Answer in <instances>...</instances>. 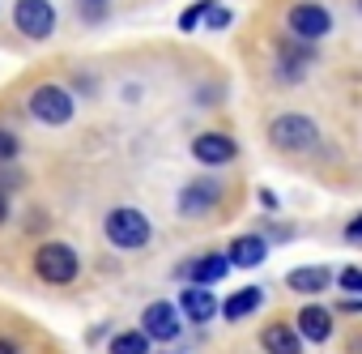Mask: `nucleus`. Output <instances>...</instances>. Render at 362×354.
I'll return each mask as SVG.
<instances>
[{
  "label": "nucleus",
  "mask_w": 362,
  "mask_h": 354,
  "mask_svg": "<svg viewBox=\"0 0 362 354\" xmlns=\"http://www.w3.org/2000/svg\"><path fill=\"white\" fill-rule=\"evenodd\" d=\"M13 26L26 39H35V43L52 39L56 35V9H52V0H18V5H13Z\"/></svg>",
  "instance_id": "7ed1b4c3"
},
{
  "label": "nucleus",
  "mask_w": 362,
  "mask_h": 354,
  "mask_svg": "<svg viewBox=\"0 0 362 354\" xmlns=\"http://www.w3.org/2000/svg\"><path fill=\"white\" fill-rule=\"evenodd\" d=\"M179 312H184L192 324H205V320H214V316L222 312V303H218V295H214L209 286H201V282H188V290L179 295Z\"/></svg>",
  "instance_id": "6e6552de"
},
{
  "label": "nucleus",
  "mask_w": 362,
  "mask_h": 354,
  "mask_svg": "<svg viewBox=\"0 0 362 354\" xmlns=\"http://www.w3.org/2000/svg\"><path fill=\"white\" fill-rule=\"evenodd\" d=\"M269 141L277 145V149H311L315 141H320V128L307 120V115H277L273 124H269Z\"/></svg>",
  "instance_id": "39448f33"
},
{
  "label": "nucleus",
  "mask_w": 362,
  "mask_h": 354,
  "mask_svg": "<svg viewBox=\"0 0 362 354\" xmlns=\"http://www.w3.org/2000/svg\"><path fill=\"white\" fill-rule=\"evenodd\" d=\"M341 312H362V299H341Z\"/></svg>",
  "instance_id": "b1692460"
},
{
  "label": "nucleus",
  "mask_w": 362,
  "mask_h": 354,
  "mask_svg": "<svg viewBox=\"0 0 362 354\" xmlns=\"http://www.w3.org/2000/svg\"><path fill=\"white\" fill-rule=\"evenodd\" d=\"M260 346H264V354H303V333L273 320V324L260 329Z\"/></svg>",
  "instance_id": "9d476101"
},
{
  "label": "nucleus",
  "mask_w": 362,
  "mask_h": 354,
  "mask_svg": "<svg viewBox=\"0 0 362 354\" xmlns=\"http://www.w3.org/2000/svg\"><path fill=\"white\" fill-rule=\"evenodd\" d=\"M218 201H222V184H214V180H197V184L184 188V197H179V214H205V210L218 205Z\"/></svg>",
  "instance_id": "f8f14e48"
},
{
  "label": "nucleus",
  "mask_w": 362,
  "mask_h": 354,
  "mask_svg": "<svg viewBox=\"0 0 362 354\" xmlns=\"http://www.w3.org/2000/svg\"><path fill=\"white\" fill-rule=\"evenodd\" d=\"M294 329H298L307 341H328V337H332V312L320 307V303H307V307L298 312Z\"/></svg>",
  "instance_id": "9b49d317"
},
{
  "label": "nucleus",
  "mask_w": 362,
  "mask_h": 354,
  "mask_svg": "<svg viewBox=\"0 0 362 354\" xmlns=\"http://www.w3.org/2000/svg\"><path fill=\"white\" fill-rule=\"evenodd\" d=\"M286 26H290L294 39L315 43V39H324V35L332 30V13H328L324 5H311V0H303V5H294V9L286 13Z\"/></svg>",
  "instance_id": "423d86ee"
},
{
  "label": "nucleus",
  "mask_w": 362,
  "mask_h": 354,
  "mask_svg": "<svg viewBox=\"0 0 362 354\" xmlns=\"http://www.w3.org/2000/svg\"><path fill=\"white\" fill-rule=\"evenodd\" d=\"M192 158L205 162V166H226V162L239 158V145H235V137H226V132H201V137L192 141Z\"/></svg>",
  "instance_id": "0eeeda50"
},
{
  "label": "nucleus",
  "mask_w": 362,
  "mask_h": 354,
  "mask_svg": "<svg viewBox=\"0 0 362 354\" xmlns=\"http://www.w3.org/2000/svg\"><path fill=\"white\" fill-rule=\"evenodd\" d=\"M260 303H264V290H260V286H243V290H235V295L222 303V316H226V320H243V316H252Z\"/></svg>",
  "instance_id": "dca6fc26"
},
{
  "label": "nucleus",
  "mask_w": 362,
  "mask_h": 354,
  "mask_svg": "<svg viewBox=\"0 0 362 354\" xmlns=\"http://www.w3.org/2000/svg\"><path fill=\"white\" fill-rule=\"evenodd\" d=\"M209 5H214V0H201V5H192V9H184V13H179V30H197V26L205 22V13H209Z\"/></svg>",
  "instance_id": "a211bd4d"
},
{
  "label": "nucleus",
  "mask_w": 362,
  "mask_h": 354,
  "mask_svg": "<svg viewBox=\"0 0 362 354\" xmlns=\"http://www.w3.org/2000/svg\"><path fill=\"white\" fill-rule=\"evenodd\" d=\"M81 5V18H103L107 13V0H77Z\"/></svg>",
  "instance_id": "4be33fe9"
},
{
  "label": "nucleus",
  "mask_w": 362,
  "mask_h": 354,
  "mask_svg": "<svg viewBox=\"0 0 362 354\" xmlns=\"http://www.w3.org/2000/svg\"><path fill=\"white\" fill-rule=\"evenodd\" d=\"M35 273L43 282H52V286H69L81 273V261H77V252L69 244H43L35 252Z\"/></svg>",
  "instance_id": "f03ea898"
},
{
  "label": "nucleus",
  "mask_w": 362,
  "mask_h": 354,
  "mask_svg": "<svg viewBox=\"0 0 362 354\" xmlns=\"http://www.w3.org/2000/svg\"><path fill=\"white\" fill-rule=\"evenodd\" d=\"M5 218H9V201H5V193H0V227H5Z\"/></svg>",
  "instance_id": "393cba45"
},
{
  "label": "nucleus",
  "mask_w": 362,
  "mask_h": 354,
  "mask_svg": "<svg viewBox=\"0 0 362 354\" xmlns=\"http://www.w3.org/2000/svg\"><path fill=\"white\" fill-rule=\"evenodd\" d=\"M205 26H209V30H222V26H230V9H222V5H209V13H205Z\"/></svg>",
  "instance_id": "aec40b11"
},
{
  "label": "nucleus",
  "mask_w": 362,
  "mask_h": 354,
  "mask_svg": "<svg viewBox=\"0 0 362 354\" xmlns=\"http://www.w3.org/2000/svg\"><path fill=\"white\" fill-rule=\"evenodd\" d=\"M337 282H341V290L358 295V290H362V269H341V273H337Z\"/></svg>",
  "instance_id": "412c9836"
},
{
  "label": "nucleus",
  "mask_w": 362,
  "mask_h": 354,
  "mask_svg": "<svg viewBox=\"0 0 362 354\" xmlns=\"http://www.w3.org/2000/svg\"><path fill=\"white\" fill-rule=\"evenodd\" d=\"M0 354H18V346H13V341H5V337H0Z\"/></svg>",
  "instance_id": "a878e982"
},
{
  "label": "nucleus",
  "mask_w": 362,
  "mask_h": 354,
  "mask_svg": "<svg viewBox=\"0 0 362 354\" xmlns=\"http://www.w3.org/2000/svg\"><path fill=\"white\" fill-rule=\"evenodd\" d=\"M30 115H35L39 124H47V128L69 124V120H73V98H69V90H60V86H35V90H30Z\"/></svg>",
  "instance_id": "20e7f679"
},
{
  "label": "nucleus",
  "mask_w": 362,
  "mask_h": 354,
  "mask_svg": "<svg viewBox=\"0 0 362 354\" xmlns=\"http://www.w3.org/2000/svg\"><path fill=\"white\" fill-rule=\"evenodd\" d=\"M149 350V333H119L111 337V354H145Z\"/></svg>",
  "instance_id": "f3484780"
},
{
  "label": "nucleus",
  "mask_w": 362,
  "mask_h": 354,
  "mask_svg": "<svg viewBox=\"0 0 362 354\" xmlns=\"http://www.w3.org/2000/svg\"><path fill=\"white\" fill-rule=\"evenodd\" d=\"M226 269H230V256L209 252V256L192 261V265L184 269V278H188V282H201V286H214V282H222V278H226Z\"/></svg>",
  "instance_id": "4468645a"
},
{
  "label": "nucleus",
  "mask_w": 362,
  "mask_h": 354,
  "mask_svg": "<svg viewBox=\"0 0 362 354\" xmlns=\"http://www.w3.org/2000/svg\"><path fill=\"white\" fill-rule=\"evenodd\" d=\"M286 286L298 290V295H324L332 286V273L324 265H307V269H290L286 273Z\"/></svg>",
  "instance_id": "ddd939ff"
},
{
  "label": "nucleus",
  "mask_w": 362,
  "mask_h": 354,
  "mask_svg": "<svg viewBox=\"0 0 362 354\" xmlns=\"http://www.w3.org/2000/svg\"><path fill=\"white\" fill-rule=\"evenodd\" d=\"M103 231H107V239H111V244H115L119 252L145 248V244H149V235H153L149 218H145L141 210H128V205L111 210V214H107V222H103Z\"/></svg>",
  "instance_id": "f257e3e1"
},
{
  "label": "nucleus",
  "mask_w": 362,
  "mask_h": 354,
  "mask_svg": "<svg viewBox=\"0 0 362 354\" xmlns=\"http://www.w3.org/2000/svg\"><path fill=\"white\" fill-rule=\"evenodd\" d=\"M345 239H349V244H362V214H358V218L345 227Z\"/></svg>",
  "instance_id": "5701e85b"
},
{
  "label": "nucleus",
  "mask_w": 362,
  "mask_h": 354,
  "mask_svg": "<svg viewBox=\"0 0 362 354\" xmlns=\"http://www.w3.org/2000/svg\"><path fill=\"white\" fill-rule=\"evenodd\" d=\"M141 329L153 337V341H175L179 337V316H175V307L170 303H149L145 307V316H141Z\"/></svg>",
  "instance_id": "1a4fd4ad"
},
{
  "label": "nucleus",
  "mask_w": 362,
  "mask_h": 354,
  "mask_svg": "<svg viewBox=\"0 0 362 354\" xmlns=\"http://www.w3.org/2000/svg\"><path fill=\"white\" fill-rule=\"evenodd\" d=\"M358 9H362V0H358Z\"/></svg>",
  "instance_id": "bb28decb"
},
{
  "label": "nucleus",
  "mask_w": 362,
  "mask_h": 354,
  "mask_svg": "<svg viewBox=\"0 0 362 354\" xmlns=\"http://www.w3.org/2000/svg\"><path fill=\"white\" fill-rule=\"evenodd\" d=\"M264 252H269V244H264L260 235H239L226 256H230V265H239V269H256V265L264 261Z\"/></svg>",
  "instance_id": "2eb2a0df"
},
{
  "label": "nucleus",
  "mask_w": 362,
  "mask_h": 354,
  "mask_svg": "<svg viewBox=\"0 0 362 354\" xmlns=\"http://www.w3.org/2000/svg\"><path fill=\"white\" fill-rule=\"evenodd\" d=\"M18 149H22V145H18V137H13L9 128H0V162H13V158H18Z\"/></svg>",
  "instance_id": "6ab92c4d"
}]
</instances>
